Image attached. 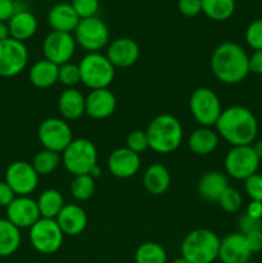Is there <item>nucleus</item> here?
Returning <instances> with one entry per match:
<instances>
[{
	"label": "nucleus",
	"mask_w": 262,
	"mask_h": 263,
	"mask_svg": "<svg viewBox=\"0 0 262 263\" xmlns=\"http://www.w3.org/2000/svg\"><path fill=\"white\" fill-rule=\"evenodd\" d=\"M15 198L14 192L5 181H0V207L7 208Z\"/></svg>",
	"instance_id": "c03bdc74"
},
{
	"label": "nucleus",
	"mask_w": 262,
	"mask_h": 263,
	"mask_svg": "<svg viewBox=\"0 0 262 263\" xmlns=\"http://www.w3.org/2000/svg\"><path fill=\"white\" fill-rule=\"evenodd\" d=\"M10 37L8 22H0V41H4Z\"/></svg>",
	"instance_id": "de8ad7c7"
},
{
	"label": "nucleus",
	"mask_w": 262,
	"mask_h": 263,
	"mask_svg": "<svg viewBox=\"0 0 262 263\" xmlns=\"http://www.w3.org/2000/svg\"><path fill=\"white\" fill-rule=\"evenodd\" d=\"M36 202H38L39 212H40L41 217L53 218V220H55L57 216L66 205L63 195L57 189L44 190Z\"/></svg>",
	"instance_id": "c85d7f7f"
},
{
	"label": "nucleus",
	"mask_w": 262,
	"mask_h": 263,
	"mask_svg": "<svg viewBox=\"0 0 262 263\" xmlns=\"http://www.w3.org/2000/svg\"><path fill=\"white\" fill-rule=\"evenodd\" d=\"M177 9L185 17H195L202 13V0H179Z\"/></svg>",
	"instance_id": "ea45409f"
},
{
	"label": "nucleus",
	"mask_w": 262,
	"mask_h": 263,
	"mask_svg": "<svg viewBox=\"0 0 262 263\" xmlns=\"http://www.w3.org/2000/svg\"><path fill=\"white\" fill-rule=\"evenodd\" d=\"M188 146L197 156H208L218 146V134L210 127H199L188 138Z\"/></svg>",
	"instance_id": "bb28decb"
},
{
	"label": "nucleus",
	"mask_w": 262,
	"mask_h": 263,
	"mask_svg": "<svg viewBox=\"0 0 262 263\" xmlns=\"http://www.w3.org/2000/svg\"><path fill=\"white\" fill-rule=\"evenodd\" d=\"M10 37L25 43L30 40L38 31V20L31 12L26 9L17 10L8 21Z\"/></svg>",
	"instance_id": "4be33fe9"
},
{
	"label": "nucleus",
	"mask_w": 262,
	"mask_h": 263,
	"mask_svg": "<svg viewBox=\"0 0 262 263\" xmlns=\"http://www.w3.org/2000/svg\"><path fill=\"white\" fill-rule=\"evenodd\" d=\"M252 148H253L256 156L258 157L259 159H262V139L254 141V143L252 144Z\"/></svg>",
	"instance_id": "09e8293b"
},
{
	"label": "nucleus",
	"mask_w": 262,
	"mask_h": 263,
	"mask_svg": "<svg viewBox=\"0 0 262 263\" xmlns=\"http://www.w3.org/2000/svg\"><path fill=\"white\" fill-rule=\"evenodd\" d=\"M28 50L25 43L9 37L0 41V77H14L26 68Z\"/></svg>",
	"instance_id": "f8f14e48"
},
{
	"label": "nucleus",
	"mask_w": 262,
	"mask_h": 263,
	"mask_svg": "<svg viewBox=\"0 0 262 263\" xmlns=\"http://www.w3.org/2000/svg\"><path fill=\"white\" fill-rule=\"evenodd\" d=\"M140 156L128 148H117L109 154L107 161L108 170L117 179H130L140 170Z\"/></svg>",
	"instance_id": "dca6fc26"
},
{
	"label": "nucleus",
	"mask_w": 262,
	"mask_h": 263,
	"mask_svg": "<svg viewBox=\"0 0 262 263\" xmlns=\"http://www.w3.org/2000/svg\"><path fill=\"white\" fill-rule=\"evenodd\" d=\"M149 148L159 154H169L176 151L182 143L184 130L180 121L172 115L157 116L145 130Z\"/></svg>",
	"instance_id": "7ed1b4c3"
},
{
	"label": "nucleus",
	"mask_w": 262,
	"mask_h": 263,
	"mask_svg": "<svg viewBox=\"0 0 262 263\" xmlns=\"http://www.w3.org/2000/svg\"><path fill=\"white\" fill-rule=\"evenodd\" d=\"M217 203L225 212L234 213L238 212L241 208V205H243V197H241L239 190L229 186L228 189L221 194V197L218 198Z\"/></svg>",
	"instance_id": "72a5a7b5"
},
{
	"label": "nucleus",
	"mask_w": 262,
	"mask_h": 263,
	"mask_svg": "<svg viewBox=\"0 0 262 263\" xmlns=\"http://www.w3.org/2000/svg\"><path fill=\"white\" fill-rule=\"evenodd\" d=\"M107 58L109 59L110 63L120 68H127L133 64L136 63V61L140 57V48L138 43L130 37H118L113 40L112 43L108 44Z\"/></svg>",
	"instance_id": "f3484780"
},
{
	"label": "nucleus",
	"mask_w": 262,
	"mask_h": 263,
	"mask_svg": "<svg viewBox=\"0 0 262 263\" xmlns=\"http://www.w3.org/2000/svg\"><path fill=\"white\" fill-rule=\"evenodd\" d=\"M135 263H167V253L161 244L146 241L136 249Z\"/></svg>",
	"instance_id": "7c9ffc66"
},
{
	"label": "nucleus",
	"mask_w": 262,
	"mask_h": 263,
	"mask_svg": "<svg viewBox=\"0 0 262 263\" xmlns=\"http://www.w3.org/2000/svg\"><path fill=\"white\" fill-rule=\"evenodd\" d=\"M89 175L92 177V179H97V177H99L100 175H102V168H100V167L97 164V166H95L94 168L90 171Z\"/></svg>",
	"instance_id": "8fccbe9b"
},
{
	"label": "nucleus",
	"mask_w": 262,
	"mask_h": 263,
	"mask_svg": "<svg viewBox=\"0 0 262 263\" xmlns=\"http://www.w3.org/2000/svg\"><path fill=\"white\" fill-rule=\"evenodd\" d=\"M189 109L193 118L202 127L215 126L222 112L220 98L210 87H198L189 99Z\"/></svg>",
	"instance_id": "0eeeda50"
},
{
	"label": "nucleus",
	"mask_w": 262,
	"mask_h": 263,
	"mask_svg": "<svg viewBox=\"0 0 262 263\" xmlns=\"http://www.w3.org/2000/svg\"><path fill=\"white\" fill-rule=\"evenodd\" d=\"M58 81L61 82L63 86H66L67 89H72V87H74L76 85H79L80 82H81L79 64L68 62V63L59 66Z\"/></svg>",
	"instance_id": "f704fd0d"
},
{
	"label": "nucleus",
	"mask_w": 262,
	"mask_h": 263,
	"mask_svg": "<svg viewBox=\"0 0 262 263\" xmlns=\"http://www.w3.org/2000/svg\"><path fill=\"white\" fill-rule=\"evenodd\" d=\"M117 107L115 94L108 89L90 90L85 97V115L95 120H104L113 115Z\"/></svg>",
	"instance_id": "6ab92c4d"
},
{
	"label": "nucleus",
	"mask_w": 262,
	"mask_h": 263,
	"mask_svg": "<svg viewBox=\"0 0 262 263\" xmlns=\"http://www.w3.org/2000/svg\"><path fill=\"white\" fill-rule=\"evenodd\" d=\"M15 10L17 8L14 0H0V22H8Z\"/></svg>",
	"instance_id": "37998d69"
},
{
	"label": "nucleus",
	"mask_w": 262,
	"mask_h": 263,
	"mask_svg": "<svg viewBox=\"0 0 262 263\" xmlns=\"http://www.w3.org/2000/svg\"><path fill=\"white\" fill-rule=\"evenodd\" d=\"M261 229H262V220H261Z\"/></svg>",
	"instance_id": "603ef678"
},
{
	"label": "nucleus",
	"mask_w": 262,
	"mask_h": 263,
	"mask_svg": "<svg viewBox=\"0 0 262 263\" xmlns=\"http://www.w3.org/2000/svg\"><path fill=\"white\" fill-rule=\"evenodd\" d=\"M71 5L80 20L97 17L100 7L99 0H72Z\"/></svg>",
	"instance_id": "c9c22d12"
},
{
	"label": "nucleus",
	"mask_w": 262,
	"mask_h": 263,
	"mask_svg": "<svg viewBox=\"0 0 262 263\" xmlns=\"http://www.w3.org/2000/svg\"><path fill=\"white\" fill-rule=\"evenodd\" d=\"M126 148L133 151L134 153L140 154L149 148L148 136L143 130H135L130 133L126 138Z\"/></svg>",
	"instance_id": "e433bc0d"
},
{
	"label": "nucleus",
	"mask_w": 262,
	"mask_h": 263,
	"mask_svg": "<svg viewBox=\"0 0 262 263\" xmlns=\"http://www.w3.org/2000/svg\"><path fill=\"white\" fill-rule=\"evenodd\" d=\"M239 229H240V234L247 235L248 233H252L254 230H258L261 229V221L253 220L249 216H247L244 213L240 218H239Z\"/></svg>",
	"instance_id": "79ce46f5"
},
{
	"label": "nucleus",
	"mask_w": 262,
	"mask_h": 263,
	"mask_svg": "<svg viewBox=\"0 0 262 263\" xmlns=\"http://www.w3.org/2000/svg\"><path fill=\"white\" fill-rule=\"evenodd\" d=\"M22 235L17 226L8 218H0V257L14 254L21 247Z\"/></svg>",
	"instance_id": "cd10ccee"
},
{
	"label": "nucleus",
	"mask_w": 262,
	"mask_h": 263,
	"mask_svg": "<svg viewBox=\"0 0 262 263\" xmlns=\"http://www.w3.org/2000/svg\"><path fill=\"white\" fill-rule=\"evenodd\" d=\"M261 159L256 156L252 145L233 146L223 161L226 174L235 180H247L257 174Z\"/></svg>",
	"instance_id": "9b49d317"
},
{
	"label": "nucleus",
	"mask_w": 262,
	"mask_h": 263,
	"mask_svg": "<svg viewBox=\"0 0 262 263\" xmlns=\"http://www.w3.org/2000/svg\"><path fill=\"white\" fill-rule=\"evenodd\" d=\"M76 40L72 33L50 31L43 41V53L45 59L57 66L68 63L76 51Z\"/></svg>",
	"instance_id": "4468645a"
},
{
	"label": "nucleus",
	"mask_w": 262,
	"mask_h": 263,
	"mask_svg": "<svg viewBox=\"0 0 262 263\" xmlns=\"http://www.w3.org/2000/svg\"><path fill=\"white\" fill-rule=\"evenodd\" d=\"M0 263H4V262H0Z\"/></svg>",
	"instance_id": "864d4df0"
},
{
	"label": "nucleus",
	"mask_w": 262,
	"mask_h": 263,
	"mask_svg": "<svg viewBox=\"0 0 262 263\" xmlns=\"http://www.w3.org/2000/svg\"><path fill=\"white\" fill-rule=\"evenodd\" d=\"M38 138L44 149L63 153L64 149L73 140L72 128L62 118H46L38 128Z\"/></svg>",
	"instance_id": "9d476101"
},
{
	"label": "nucleus",
	"mask_w": 262,
	"mask_h": 263,
	"mask_svg": "<svg viewBox=\"0 0 262 263\" xmlns=\"http://www.w3.org/2000/svg\"><path fill=\"white\" fill-rule=\"evenodd\" d=\"M80 17L69 3H58L48 12V23L51 31L72 33L76 30Z\"/></svg>",
	"instance_id": "412c9836"
},
{
	"label": "nucleus",
	"mask_w": 262,
	"mask_h": 263,
	"mask_svg": "<svg viewBox=\"0 0 262 263\" xmlns=\"http://www.w3.org/2000/svg\"><path fill=\"white\" fill-rule=\"evenodd\" d=\"M172 263H190V262H188L186 259L184 258V257H179V258L175 259V261L172 262Z\"/></svg>",
	"instance_id": "3c124183"
},
{
	"label": "nucleus",
	"mask_w": 262,
	"mask_h": 263,
	"mask_svg": "<svg viewBox=\"0 0 262 263\" xmlns=\"http://www.w3.org/2000/svg\"><path fill=\"white\" fill-rule=\"evenodd\" d=\"M249 72L262 74V50H254L249 57Z\"/></svg>",
	"instance_id": "a18cd8bd"
},
{
	"label": "nucleus",
	"mask_w": 262,
	"mask_h": 263,
	"mask_svg": "<svg viewBox=\"0 0 262 263\" xmlns=\"http://www.w3.org/2000/svg\"><path fill=\"white\" fill-rule=\"evenodd\" d=\"M246 215L249 216L253 220H262V202H257V200H251L249 204L247 205Z\"/></svg>",
	"instance_id": "49530a36"
},
{
	"label": "nucleus",
	"mask_w": 262,
	"mask_h": 263,
	"mask_svg": "<svg viewBox=\"0 0 262 263\" xmlns=\"http://www.w3.org/2000/svg\"><path fill=\"white\" fill-rule=\"evenodd\" d=\"M144 187L152 195H162L167 192L171 184L169 170L159 163L151 164L144 172Z\"/></svg>",
	"instance_id": "a878e982"
},
{
	"label": "nucleus",
	"mask_w": 262,
	"mask_h": 263,
	"mask_svg": "<svg viewBox=\"0 0 262 263\" xmlns=\"http://www.w3.org/2000/svg\"><path fill=\"white\" fill-rule=\"evenodd\" d=\"M71 195L79 202H85L94 195L95 192V179L90 175H80L73 176V180L69 185Z\"/></svg>",
	"instance_id": "473e14b6"
},
{
	"label": "nucleus",
	"mask_w": 262,
	"mask_h": 263,
	"mask_svg": "<svg viewBox=\"0 0 262 263\" xmlns=\"http://www.w3.org/2000/svg\"><path fill=\"white\" fill-rule=\"evenodd\" d=\"M244 236H246V240L252 253L262 252V229L252 231V233H248Z\"/></svg>",
	"instance_id": "a19ab883"
},
{
	"label": "nucleus",
	"mask_w": 262,
	"mask_h": 263,
	"mask_svg": "<svg viewBox=\"0 0 262 263\" xmlns=\"http://www.w3.org/2000/svg\"><path fill=\"white\" fill-rule=\"evenodd\" d=\"M58 109L66 121H76L85 115V97L80 90L66 89L58 99Z\"/></svg>",
	"instance_id": "5701e85b"
},
{
	"label": "nucleus",
	"mask_w": 262,
	"mask_h": 263,
	"mask_svg": "<svg viewBox=\"0 0 262 263\" xmlns=\"http://www.w3.org/2000/svg\"><path fill=\"white\" fill-rule=\"evenodd\" d=\"M7 218L18 229H30L41 218L38 202L30 197H15L7 207Z\"/></svg>",
	"instance_id": "2eb2a0df"
},
{
	"label": "nucleus",
	"mask_w": 262,
	"mask_h": 263,
	"mask_svg": "<svg viewBox=\"0 0 262 263\" xmlns=\"http://www.w3.org/2000/svg\"><path fill=\"white\" fill-rule=\"evenodd\" d=\"M215 127L218 136L231 146L252 145L258 134L256 116L241 105H231L222 109Z\"/></svg>",
	"instance_id": "f257e3e1"
},
{
	"label": "nucleus",
	"mask_w": 262,
	"mask_h": 263,
	"mask_svg": "<svg viewBox=\"0 0 262 263\" xmlns=\"http://www.w3.org/2000/svg\"><path fill=\"white\" fill-rule=\"evenodd\" d=\"M59 66L48 59H41L33 63L28 71L30 82L38 89H48L58 82Z\"/></svg>",
	"instance_id": "393cba45"
},
{
	"label": "nucleus",
	"mask_w": 262,
	"mask_h": 263,
	"mask_svg": "<svg viewBox=\"0 0 262 263\" xmlns=\"http://www.w3.org/2000/svg\"><path fill=\"white\" fill-rule=\"evenodd\" d=\"M4 181L14 192L15 197H28L38 187L39 175L31 163L15 161L8 166Z\"/></svg>",
	"instance_id": "ddd939ff"
},
{
	"label": "nucleus",
	"mask_w": 262,
	"mask_h": 263,
	"mask_svg": "<svg viewBox=\"0 0 262 263\" xmlns=\"http://www.w3.org/2000/svg\"><path fill=\"white\" fill-rule=\"evenodd\" d=\"M97 146L89 139H73L72 143L62 153V163L64 168L73 176L89 175L97 166Z\"/></svg>",
	"instance_id": "423d86ee"
},
{
	"label": "nucleus",
	"mask_w": 262,
	"mask_h": 263,
	"mask_svg": "<svg viewBox=\"0 0 262 263\" xmlns=\"http://www.w3.org/2000/svg\"><path fill=\"white\" fill-rule=\"evenodd\" d=\"M202 12L210 20L223 22L235 12V0H202Z\"/></svg>",
	"instance_id": "c756f323"
},
{
	"label": "nucleus",
	"mask_w": 262,
	"mask_h": 263,
	"mask_svg": "<svg viewBox=\"0 0 262 263\" xmlns=\"http://www.w3.org/2000/svg\"><path fill=\"white\" fill-rule=\"evenodd\" d=\"M81 82L90 90L108 89L115 79V66L102 53H87L79 63Z\"/></svg>",
	"instance_id": "39448f33"
},
{
	"label": "nucleus",
	"mask_w": 262,
	"mask_h": 263,
	"mask_svg": "<svg viewBox=\"0 0 262 263\" xmlns=\"http://www.w3.org/2000/svg\"><path fill=\"white\" fill-rule=\"evenodd\" d=\"M61 162L62 157L59 156V153L48 151V149H43L39 153H36L31 164L35 168V171L38 172L39 176H48V175L53 174L58 168Z\"/></svg>",
	"instance_id": "2f4dec72"
},
{
	"label": "nucleus",
	"mask_w": 262,
	"mask_h": 263,
	"mask_svg": "<svg viewBox=\"0 0 262 263\" xmlns=\"http://www.w3.org/2000/svg\"><path fill=\"white\" fill-rule=\"evenodd\" d=\"M228 187V179L222 172L208 171L198 181V194L208 202H217Z\"/></svg>",
	"instance_id": "b1692460"
},
{
	"label": "nucleus",
	"mask_w": 262,
	"mask_h": 263,
	"mask_svg": "<svg viewBox=\"0 0 262 263\" xmlns=\"http://www.w3.org/2000/svg\"><path fill=\"white\" fill-rule=\"evenodd\" d=\"M220 241L217 234L208 229H197L181 243V257L190 263H213L218 258Z\"/></svg>",
	"instance_id": "20e7f679"
},
{
	"label": "nucleus",
	"mask_w": 262,
	"mask_h": 263,
	"mask_svg": "<svg viewBox=\"0 0 262 263\" xmlns=\"http://www.w3.org/2000/svg\"><path fill=\"white\" fill-rule=\"evenodd\" d=\"M252 256L246 236L240 233H231L221 239L218 259L222 263H248Z\"/></svg>",
	"instance_id": "a211bd4d"
},
{
	"label": "nucleus",
	"mask_w": 262,
	"mask_h": 263,
	"mask_svg": "<svg viewBox=\"0 0 262 263\" xmlns=\"http://www.w3.org/2000/svg\"><path fill=\"white\" fill-rule=\"evenodd\" d=\"M244 189L251 200L262 202V175L254 174L244 180Z\"/></svg>",
	"instance_id": "58836bf2"
},
{
	"label": "nucleus",
	"mask_w": 262,
	"mask_h": 263,
	"mask_svg": "<svg viewBox=\"0 0 262 263\" xmlns=\"http://www.w3.org/2000/svg\"><path fill=\"white\" fill-rule=\"evenodd\" d=\"M30 243L41 254H54L63 244L64 234L53 218L41 217L30 228Z\"/></svg>",
	"instance_id": "1a4fd4ad"
},
{
	"label": "nucleus",
	"mask_w": 262,
	"mask_h": 263,
	"mask_svg": "<svg viewBox=\"0 0 262 263\" xmlns=\"http://www.w3.org/2000/svg\"><path fill=\"white\" fill-rule=\"evenodd\" d=\"M73 36L77 45L87 53H99L109 44L108 26L99 17L80 20Z\"/></svg>",
	"instance_id": "6e6552de"
},
{
	"label": "nucleus",
	"mask_w": 262,
	"mask_h": 263,
	"mask_svg": "<svg viewBox=\"0 0 262 263\" xmlns=\"http://www.w3.org/2000/svg\"><path fill=\"white\" fill-rule=\"evenodd\" d=\"M211 71L220 82L235 85L249 74V57L243 46L233 41L220 44L211 55Z\"/></svg>",
	"instance_id": "f03ea898"
},
{
	"label": "nucleus",
	"mask_w": 262,
	"mask_h": 263,
	"mask_svg": "<svg viewBox=\"0 0 262 263\" xmlns=\"http://www.w3.org/2000/svg\"><path fill=\"white\" fill-rule=\"evenodd\" d=\"M64 235H80L86 229L87 215L84 208L77 204H66L55 218Z\"/></svg>",
	"instance_id": "aec40b11"
},
{
	"label": "nucleus",
	"mask_w": 262,
	"mask_h": 263,
	"mask_svg": "<svg viewBox=\"0 0 262 263\" xmlns=\"http://www.w3.org/2000/svg\"><path fill=\"white\" fill-rule=\"evenodd\" d=\"M246 41L253 50H262V18L253 21L247 27Z\"/></svg>",
	"instance_id": "4c0bfd02"
}]
</instances>
